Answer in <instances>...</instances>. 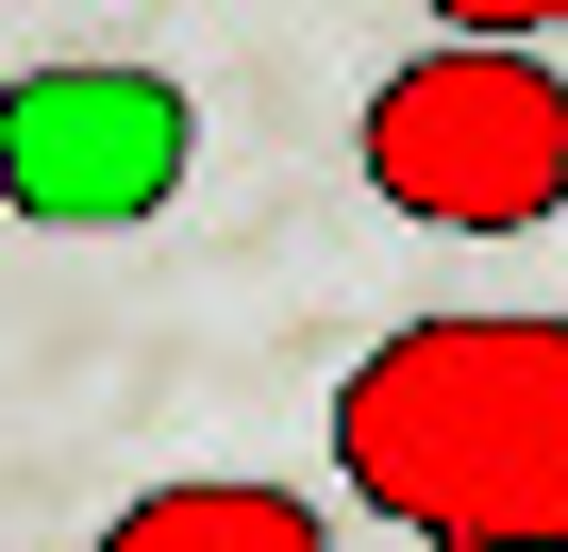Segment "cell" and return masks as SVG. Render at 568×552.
Returning a JSON list of instances; mask_svg holds the SVG:
<instances>
[{
  "label": "cell",
  "mask_w": 568,
  "mask_h": 552,
  "mask_svg": "<svg viewBox=\"0 0 568 552\" xmlns=\"http://www.w3.org/2000/svg\"><path fill=\"white\" fill-rule=\"evenodd\" d=\"M335 469L418 552L568 535V319H402L335 385Z\"/></svg>",
  "instance_id": "cell-1"
},
{
  "label": "cell",
  "mask_w": 568,
  "mask_h": 552,
  "mask_svg": "<svg viewBox=\"0 0 568 552\" xmlns=\"http://www.w3.org/2000/svg\"><path fill=\"white\" fill-rule=\"evenodd\" d=\"M352 168H368V201H402L418 234H535V218H568V68L418 34V51L368 84Z\"/></svg>",
  "instance_id": "cell-2"
},
{
  "label": "cell",
  "mask_w": 568,
  "mask_h": 552,
  "mask_svg": "<svg viewBox=\"0 0 568 552\" xmlns=\"http://www.w3.org/2000/svg\"><path fill=\"white\" fill-rule=\"evenodd\" d=\"M184 151H201V101L168 68H18L0 84V201H18L34 234H134L184 201Z\"/></svg>",
  "instance_id": "cell-3"
},
{
  "label": "cell",
  "mask_w": 568,
  "mask_h": 552,
  "mask_svg": "<svg viewBox=\"0 0 568 552\" xmlns=\"http://www.w3.org/2000/svg\"><path fill=\"white\" fill-rule=\"evenodd\" d=\"M101 552H335V519L284 485H151L101 519Z\"/></svg>",
  "instance_id": "cell-4"
},
{
  "label": "cell",
  "mask_w": 568,
  "mask_h": 552,
  "mask_svg": "<svg viewBox=\"0 0 568 552\" xmlns=\"http://www.w3.org/2000/svg\"><path fill=\"white\" fill-rule=\"evenodd\" d=\"M535 552H568V535H535Z\"/></svg>",
  "instance_id": "cell-5"
}]
</instances>
